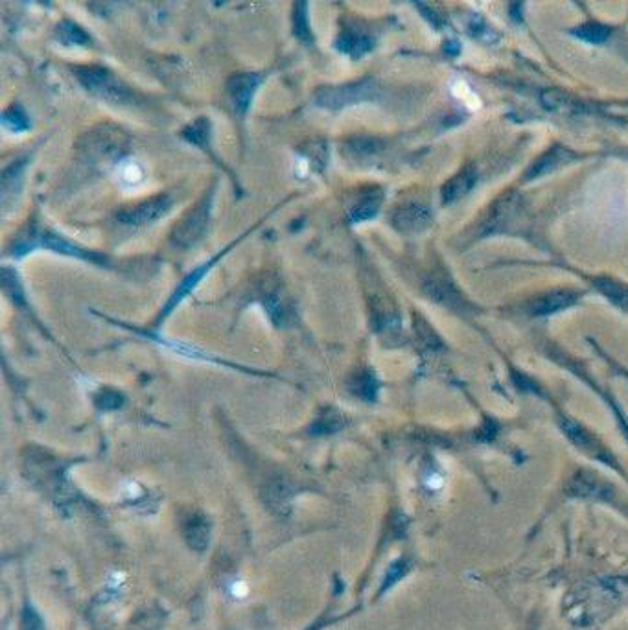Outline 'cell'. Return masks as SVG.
I'll list each match as a JSON object with an SVG mask.
<instances>
[{
    "instance_id": "obj_1",
    "label": "cell",
    "mask_w": 628,
    "mask_h": 630,
    "mask_svg": "<svg viewBox=\"0 0 628 630\" xmlns=\"http://www.w3.org/2000/svg\"><path fill=\"white\" fill-rule=\"evenodd\" d=\"M76 78L85 89L101 100L113 102V104H127L133 98L131 90L127 89L120 79L115 78L109 70L101 69V67H78Z\"/></svg>"
},
{
    "instance_id": "obj_2",
    "label": "cell",
    "mask_w": 628,
    "mask_h": 630,
    "mask_svg": "<svg viewBox=\"0 0 628 630\" xmlns=\"http://www.w3.org/2000/svg\"><path fill=\"white\" fill-rule=\"evenodd\" d=\"M210 210H212V192H208V195H205L203 200L194 207V210H190L183 220L175 225L174 232H172V243L175 247L181 249H188L194 243H197V240L203 238V234L206 232L208 221H210Z\"/></svg>"
},
{
    "instance_id": "obj_3",
    "label": "cell",
    "mask_w": 628,
    "mask_h": 630,
    "mask_svg": "<svg viewBox=\"0 0 628 630\" xmlns=\"http://www.w3.org/2000/svg\"><path fill=\"white\" fill-rule=\"evenodd\" d=\"M374 85L369 81H359V83H347L339 87H324L317 92V104L327 109H343L350 104H358L372 96Z\"/></svg>"
},
{
    "instance_id": "obj_4",
    "label": "cell",
    "mask_w": 628,
    "mask_h": 630,
    "mask_svg": "<svg viewBox=\"0 0 628 630\" xmlns=\"http://www.w3.org/2000/svg\"><path fill=\"white\" fill-rule=\"evenodd\" d=\"M172 207V200L168 195H155L149 200L140 201L138 205L122 209L117 214L118 221L126 225H148L154 223L158 218H163Z\"/></svg>"
},
{
    "instance_id": "obj_5",
    "label": "cell",
    "mask_w": 628,
    "mask_h": 630,
    "mask_svg": "<svg viewBox=\"0 0 628 630\" xmlns=\"http://www.w3.org/2000/svg\"><path fill=\"white\" fill-rule=\"evenodd\" d=\"M258 74H236V76L229 79L227 98L238 116H243L247 113L249 105L253 102L254 92L258 89Z\"/></svg>"
},
{
    "instance_id": "obj_6",
    "label": "cell",
    "mask_w": 628,
    "mask_h": 630,
    "mask_svg": "<svg viewBox=\"0 0 628 630\" xmlns=\"http://www.w3.org/2000/svg\"><path fill=\"white\" fill-rule=\"evenodd\" d=\"M26 249H33L35 245H44L47 249H52L56 252H61V255H67V257H74V258H81V260H96V258H100V255H96V252L85 251L83 247L76 245L70 240L63 238L58 232L52 231H42L39 236H30V242L24 243Z\"/></svg>"
},
{
    "instance_id": "obj_7",
    "label": "cell",
    "mask_w": 628,
    "mask_h": 630,
    "mask_svg": "<svg viewBox=\"0 0 628 630\" xmlns=\"http://www.w3.org/2000/svg\"><path fill=\"white\" fill-rule=\"evenodd\" d=\"M431 223V212L420 203H409L396 209L392 216V225L402 232H420Z\"/></svg>"
},
{
    "instance_id": "obj_8",
    "label": "cell",
    "mask_w": 628,
    "mask_h": 630,
    "mask_svg": "<svg viewBox=\"0 0 628 630\" xmlns=\"http://www.w3.org/2000/svg\"><path fill=\"white\" fill-rule=\"evenodd\" d=\"M475 181H477V170L474 166H465L459 174L454 175L443 186V201L446 205H449V203L461 200L463 195L470 192Z\"/></svg>"
},
{
    "instance_id": "obj_9",
    "label": "cell",
    "mask_w": 628,
    "mask_h": 630,
    "mask_svg": "<svg viewBox=\"0 0 628 630\" xmlns=\"http://www.w3.org/2000/svg\"><path fill=\"white\" fill-rule=\"evenodd\" d=\"M380 190H370V192H365V194L359 195V200L349 210L350 221L359 223V221H367L370 218H374L378 209H380Z\"/></svg>"
},
{
    "instance_id": "obj_10",
    "label": "cell",
    "mask_w": 628,
    "mask_h": 630,
    "mask_svg": "<svg viewBox=\"0 0 628 630\" xmlns=\"http://www.w3.org/2000/svg\"><path fill=\"white\" fill-rule=\"evenodd\" d=\"M115 174H117L118 184H122L124 188H133V186L142 183L144 177H146L142 164L135 159H120Z\"/></svg>"
},
{
    "instance_id": "obj_11",
    "label": "cell",
    "mask_w": 628,
    "mask_h": 630,
    "mask_svg": "<svg viewBox=\"0 0 628 630\" xmlns=\"http://www.w3.org/2000/svg\"><path fill=\"white\" fill-rule=\"evenodd\" d=\"M575 302V295L571 291H554V293L545 295L542 299H538L534 302V314L538 315H550L554 312H560L568 308Z\"/></svg>"
},
{
    "instance_id": "obj_12",
    "label": "cell",
    "mask_w": 628,
    "mask_h": 630,
    "mask_svg": "<svg viewBox=\"0 0 628 630\" xmlns=\"http://www.w3.org/2000/svg\"><path fill=\"white\" fill-rule=\"evenodd\" d=\"M370 47H372L370 37L363 35V33L359 32H354V30H347V32H343V35L338 39V50L349 54L352 58L363 56L367 50H370Z\"/></svg>"
},
{
    "instance_id": "obj_13",
    "label": "cell",
    "mask_w": 628,
    "mask_h": 630,
    "mask_svg": "<svg viewBox=\"0 0 628 630\" xmlns=\"http://www.w3.org/2000/svg\"><path fill=\"white\" fill-rule=\"evenodd\" d=\"M565 157H568V153L562 152V147H554V150L547 152L545 155H542V157L531 166V170L527 172V177L525 179L529 181V179H536L542 177V175L545 174H550L551 170H554L562 161H565Z\"/></svg>"
},
{
    "instance_id": "obj_14",
    "label": "cell",
    "mask_w": 628,
    "mask_h": 630,
    "mask_svg": "<svg viewBox=\"0 0 628 630\" xmlns=\"http://www.w3.org/2000/svg\"><path fill=\"white\" fill-rule=\"evenodd\" d=\"M571 33L577 39L590 42V45H601L612 35V30L604 24H599V22H588V24H582V26L571 30Z\"/></svg>"
},
{
    "instance_id": "obj_15",
    "label": "cell",
    "mask_w": 628,
    "mask_h": 630,
    "mask_svg": "<svg viewBox=\"0 0 628 630\" xmlns=\"http://www.w3.org/2000/svg\"><path fill=\"white\" fill-rule=\"evenodd\" d=\"M220 257H222V255H217L216 258H220ZM216 258H212V260H208V262H206V264H203V266H201V268H197L196 271H194V273H190V275H188V277H186L185 282L181 284V288L177 289V293L174 295V299L170 300L168 310H170V308H174V306L177 305V302H179V300L183 299V297H185L186 293H190L192 289L196 288L197 284L201 282V279H203V277H205V275L208 273V269H210L212 266H214V264H216Z\"/></svg>"
},
{
    "instance_id": "obj_16",
    "label": "cell",
    "mask_w": 628,
    "mask_h": 630,
    "mask_svg": "<svg viewBox=\"0 0 628 630\" xmlns=\"http://www.w3.org/2000/svg\"><path fill=\"white\" fill-rule=\"evenodd\" d=\"M595 286L601 289L602 295H606L608 299L612 300L613 305H618L623 310H628V288L610 279H599Z\"/></svg>"
},
{
    "instance_id": "obj_17",
    "label": "cell",
    "mask_w": 628,
    "mask_h": 630,
    "mask_svg": "<svg viewBox=\"0 0 628 630\" xmlns=\"http://www.w3.org/2000/svg\"><path fill=\"white\" fill-rule=\"evenodd\" d=\"M293 33H295L302 42L312 45L313 35L310 30V22H308V11L304 2H299L295 6V13H293Z\"/></svg>"
},
{
    "instance_id": "obj_18",
    "label": "cell",
    "mask_w": 628,
    "mask_h": 630,
    "mask_svg": "<svg viewBox=\"0 0 628 630\" xmlns=\"http://www.w3.org/2000/svg\"><path fill=\"white\" fill-rule=\"evenodd\" d=\"M183 137L186 140L194 142L196 146H205L208 144V137H210V127H208V120L206 118H199L194 124L186 127L185 133H183Z\"/></svg>"
},
{
    "instance_id": "obj_19",
    "label": "cell",
    "mask_w": 628,
    "mask_h": 630,
    "mask_svg": "<svg viewBox=\"0 0 628 630\" xmlns=\"http://www.w3.org/2000/svg\"><path fill=\"white\" fill-rule=\"evenodd\" d=\"M59 37L63 39V42L67 45H87L89 42V35L76 24V22L65 21L59 24L58 28Z\"/></svg>"
},
{
    "instance_id": "obj_20",
    "label": "cell",
    "mask_w": 628,
    "mask_h": 630,
    "mask_svg": "<svg viewBox=\"0 0 628 630\" xmlns=\"http://www.w3.org/2000/svg\"><path fill=\"white\" fill-rule=\"evenodd\" d=\"M2 124H4L10 131L21 133L26 131L28 126H30V120H28V116L22 113L19 107H10L8 111H4V115H2Z\"/></svg>"
},
{
    "instance_id": "obj_21",
    "label": "cell",
    "mask_w": 628,
    "mask_h": 630,
    "mask_svg": "<svg viewBox=\"0 0 628 630\" xmlns=\"http://www.w3.org/2000/svg\"><path fill=\"white\" fill-rule=\"evenodd\" d=\"M122 492H124V496L131 499H137L138 496H142V489H140V485L137 481H124L122 483Z\"/></svg>"
},
{
    "instance_id": "obj_22",
    "label": "cell",
    "mask_w": 628,
    "mask_h": 630,
    "mask_svg": "<svg viewBox=\"0 0 628 630\" xmlns=\"http://www.w3.org/2000/svg\"><path fill=\"white\" fill-rule=\"evenodd\" d=\"M22 629L24 630H42L41 620H39L38 615L33 614L32 610H26V614H24V621H22Z\"/></svg>"
},
{
    "instance_id": "obj_23",
    "label": "cell",
    "mask_w": 628,
    "mask_h": 630,
    "mask_svg": "<svg viewBox=\"0 0 628 630\" xmlns=\"http://www.w3.org/2000/svg\"><path fill=\"white\" fill-rule=\"evenodd\" d=\"M426 487H428L429 490H435V492H437V490H440L444 487V478L440 474L431 472L429 476H426Z\"/></svg>"
},
{
    "instance_id": "obj_24",
    "label": "cell",
    "mask_w": 628,
    "mask_h": 630,
    "mask_svg": "<svg viewBox=\"0 0 628 630\" xmlns=\"http://www.w3.org/2000/svg\"><path fill=\"white\" fill-rule=\"evenodd\" d=\"M446 50H448L449 54H459V45L455 41H449L448 45H446Z\"/></svg>"
}]
</instances>
